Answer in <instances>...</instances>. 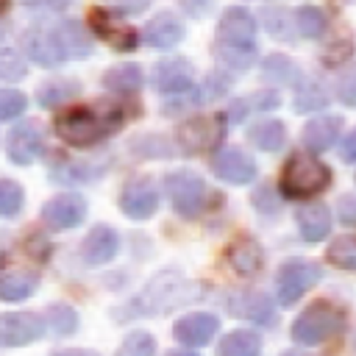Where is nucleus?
I'll list each match as a JSON object with an SVG mask.
<instances>
[{
  "label": "nucleus",
  "instance_id": "obj_25",
  "mask_svg": "<svg viewBox=\"0 0 356 356\" xmlns=\"http://www.w3.org/2000/svg\"><path fill=\"white\" fill-rule=\"evenodd\" d=\"M142 81H145L142 70L136 64H131V61L114 64L103 75V86L111 89V92H117V95H134L136 89H142Z\"/></svg>",
  "mask_w": 356,
  "mask_h": 356
},
{
  "label": "nucleus",
  "instance_id": "obj_36",
  "mask_svg": "<svg viewBox=\"0 0 356 356\" xmlns=\"http://www.w3.org/2000/svg\"><path fill=\"white\" fill-rule=\"evenodd\" d=\"M264 78H270V81H278V83H289L292 78H298V67L286 58V56H270L267 61H264Z\"/></svg>",
  "mask_w": 356,
  "mask_h": 356
},
{
  "label": "nucleus",
  "instance_id": "obj_43",
  "mask_svg": "<svg viewBox=\"0 0 356 356\" xmlns=\"http://www.w3.org/2000/svg\"><path fill=\"white\" fill-rule=\"evenodd\" d=\"M339 217L345 225H356V197H345L339 203Z\"/></svg>",
  "mask_w": 356,
  "mask_h": 356
},
{
  "label": "nucleus",
  "instance_id": "obj_9",
  "mask_svg": "<svg viewBox=\"0 0 356 356\" xmlns=\"http://www.w3.org/2000/svg\"><path fill=\"white\" fill-rule=\"evenodd\" d=\"M178 147L184 153H206L222 139V120L220 117H197L178 128Z\"/></svg>",
  "mask_w": 356,
  "mask_h": 356
},
{
  "label": "nucleus",
  "instance_id": "obj_28",
  "mask_svg": "<svg viewBox=\"0 0 356 356\" xmlns=\"http://www.w3.org/2000/svg\"><path fill=\"white\" fill-rule=\"evenodd\" d=\"M248 139L256 145V147H261V150H281L284 147V142H286V128H284V122H278V120H264V122H256L250 131H248Z\"/></svg>",
  "mask_w": 356,
  "mask_h": 356
},
{
  "label": "nucleus",
  "instance_id": "obj_6",
  "mask_svg": "<svg viewBox=\"0 0 356 356\" xmlns=\"http://www.w3.org/2000/svg\"><path fill=\"white\" fill-rule=\"evenodd\" d=\"M164 189H167V197L172 203V209L181 214V217H195L200 214L203 203H206V184L197 172H189V170H175L164 178Z\"/></svg>",
  "mask_w": 356,
  "mask_h": 356
},
{
  "label": "nucleus",
  "instance_id": "obj_3",
  "mask_svg": "<svg viewBox=\"0 0 356 356\" xmlns=\"http://www.w3.org/2000/svg\"><path fill=\"white\" fill-rule=\"evenodd\" d=\"M331 184V170L314 156H292L281 172V189L289 197H312Z\"/></svg>",
  "mask_w": 356,
  "mask_h": 356
},
{
  "label": "nucleus",
  "instance_id": "obj_40",
  "mask_svg": "<svg viewBox=\"0 0 356 356\" xmlns=\"http://www.w3.org/2000/svg\"><path fill=\"white\" fill-rule=\"evenodd\" d=\"M337 97H339L345 106H353V108H356V64L348 67V70L337 78Z\"/></svg>",
  "mask_w": 356,
  "mask_h": 356
},
{
  "label": "nucleus",
  "instance_id": "obj_31",
  "mask_svg": "<svg viewBox=\"0 0 356 356\" xmlns=\"http://www.w3.org/2000/svg\"><path fill=\"white\" fill-rule=\"evenodd\" d=\"M44 325H47L53 334H58V337H67V334H72V331H75V325H78V317H75V312H72L67 303H56V306H47V317H44Z\"/></svg>",
  "mask_w": 356,
  "mask_h": 356
},
{
  "label": "nucleus",
  "instance_id": "obj_27",
  "mask_svg": "<svg viewBox=\"0 0 356 356\" xmlns=\"http://www.w3.org/2000/svg\"><path fill=\"white\" fill-rule=\"evenodd\" d=\"M261 353V337L256 331H231L222 337L217 356H259Z\"/></svg>",
  "mask_w": 356,
  "mask_h": 356
},
{
  "label": "nucleus",
  "instance_id": "obj_13",
  "mask_svg": "<svg viewBox=\"0 0 356 356\" xmlns=\"http://www.w3.org/2000/svg\"><path fill=\"white\" fill-rule=\"evenodd\" d=\"M83 217H86V200L81 195H56L42 209V220L56 231L75 228Z\"/></svg>",
  "mask_w": 356,
  "mask_h": 356
},
{
  "label": "nucleus",
  "instance_id": "obj_37",
  "mask_svg": "<svg viewBox=\"0 0 356 356\" xmlns=\"http://www.w3.org/2000/svg\"><path fill=\"white\" fill-rule=\"evenodd\" d=\"M25 72L28 64L17 50H0V81H19Z\"/></svg>",
  "mask_w": 356,
  "mask_h": 356
},
{
  "label": "nucleus",
  "instance_id": "obj_19",
  "mask_svg": "<svg viewBox=\"0 0 356 356\" xmlns=\"http://www.w3.org/2000/svg\"><path fill=\"white\" fill-rule=\"evenodd\" d=\"M184 33H186V28H184V22H181L172 11L156 14V17L145 25V31H142L145 42H147L150 47H156V50H170V47H175V44L184 39Z\"/></svg>",
  "mask_w": 356,
  "mask_h": 356
},
{
  "label": "nucleus",
  "instance_id": "obj_14",
  "mask_svg": "<svg viewBox=\"0 0 356 356\" xmlns=\"http://www.w3.org/2000/svg\"><path fill=\"white\" fill-rule=\"evenodd\" d=\"M220 331V320L209 312H192L186 317H181L175 325H172V334L181 345L186 348H203L211 342V337Z\"/></svg>",
  "mask_w": 356,
  "mask_h": 356
},
{
  "label": "nucleus",
  "instance_id": "obj_2",
  "mask_svg": "<svg viewBox=\"0 0 356 356\" xmlns=\"http://www.w3.org/2000/svg\"><path fill=\"white\" fill-rule=\"evenodd\" d=\"M117 122H120V117H108L95 108H70L56 117V134L67 145L89 147V145L100 142Z\"/></svg>",
  "mask_w": 356,
  "mask_h": 356
},
{
  "label": "nucleus",
  "instance_id": "obj_35",
  "mask_svg": "<svg viewBox=\"0 0 356 356\" xmlns=\"http://www.w3.org/2000/svg\"><path fill=\"white\" fill-rule=\"evenodd\" d=\"M22 186L17 181H0V217H14L22 209Z\"/></svg>",
  "mask_w": 356,
  "mask_h": 356
},
{
  "label": "nucleus",
  "instance_id": "obj_12",
  "mask_svg": "<svg viewBox=\"0 0 356 356\" xmlns=\"http://www.w3.org/2000/svg\"><path fill=\"white\" fill-rule=\"evenodd\" d=\"M153 86L161 95H184L192 89V64L181 56L164 58L153 67Z\"/></svg>",
  "mask_w": 356,
  "mask_h": 356
},
{
  "label": "nucleus",
  "instance_id": "obj_7",
  "mask_svg": "<svg viewBox=\"0 0 356 356\" xmlns=\"http://www.w3.org/2000/svg\"><path fill=\"white\" fill-rule=\"evenodd\" d=\"M320 275H323V270L314 261L292 259V261L281 264V270L275 273V295H278V303L289 306V303L300 300V295L309 292L320 281Z\"/></svg>",
  "mask_w": 356,
  "mask_h": 356
},
{
  "label": "nucleus",
  "instance_id": "obj_34",
  "mask_svg": "<svg viewBox=\"0 0 356 356\" xmlns=\"http://www.w3.org/2000/svg\"><path fill=\"white\" fill-rule=\"evenodd\" d=\"M273 106H278V95H273V92H259V95H253V97L236 100V103L231 106V120H234V122H242L250 108H273Z\"/></svg>",
  "mask_w": 356,
  "mask_h": 356
},
{
  "label": "nucleus",
  "instance_id": "obj_45",
  "mask_svg": "<svg viewBox=\"0 0 356 356\" xmlns=\"http://www.w3.org/2000/svg\"><path fill=\"white\" fill-rule=\"evenodd\" d=\"M53 356H97L95 350H86V348H70V350H58Z\"/></svg>",
  "mask_w": 356,
  "mask_h": 356
},
{
  "label": "nucleus",
  "instance_id": "obj_44",
  "mask_svg": "<svg viewBox=\"0 0 356 356\" xmlns=\"http://www.w3.org/2000/svg\"><path fill=\"white\" fill-rule=\"evenodd\" d=\"M339 156H342V161H356V128H353V131L345 136Z\"/></svg>",
  "mask_w": 356,
  "mask_h": 356
},
{
  "label": "nucleus",
  "instance_id": "obj_39",
  "mask_svg": "<svg viewBox=\"0 0 356 356\" xmlns=\"http://www.w3.org/2000/svg\"><path fill=\"white\" fill-rule=\"evenodd\" d=\"M28 100L19 89H0V120H14L25 111Z\"/></svg>",
  "mask_w": 356,
  "mask_h": 356
},
{
  "label": "nucleus",
  "instance_id": "obj_16",
  "mask_svg": "<svg viewBox=\"0 0 356 356\" xmlns=\"http://www.w3.org/2000/svg\"><path fill=\"white\" fill-rule=\"evenodd\" d=\"M92 25H95V33H97L106 44H111L114 50H134L136 42H139L136 31L128 28V25H122V22H120V14H114V11L95 8V11H92Z\"/></svg>",
  "mask_w": 356,
  "mask_h": 356
},
{
  "label": "nucleus",
  "instance_id": "obj_38",
  "mask_svg": "<svg viewBox=\"0 0 356 356\" xmlns=\"http://www.w3.org/2000/svg\"><path fill=\"white\" fill-rule=\"evenodd\" d=\"M325 103H328V95H325V89L317 86V83H306V86L298 92V97H295V108H298V111H317V108H323Z\"/></svg>",
  "mask_w": 356,
  "mask_h": 356
},
{
  "label": "nucleus",
  "instance_id": "obj_23",
  "mask_svg": "<svg viewBox=\"0 0 356 356\" xmlns=\"http://www.w3.org/2000/svg\"><path fill=\"white\" fill-rule=\"evenodd\" d=\"M295 220H298V231L306 242H320L331 231V211L323 203H309V206L298 209Z\"/></svg>",
  "mask_w": 356,
  "mask_h": 356
},
{
  "label": "nucleus",
  "instance_id": "obj_26",
  "mask_svg": "<svg viewBox=\"0 0 356 356\" xmlns=\"http://www.w3.org/2000/svg\"><path fill=\"white\" fill-rule=\"evenodd\" d=\"M58 36H61V44L67 50V58H86L92 53V36L75 22V19H64L56 25Z\"/></svg>",
  "mask_w": 356,
  "mask_h": 356
},
{
  "label": "nucleus",
  "instance_id": "obj_41",
  "mask_svg": "<svg viewBox=\"0 0 356 356\" xmlns=\"http://www.w3.org/2000/svg\"><path fill=\"white\" fill-rule=\"evenodd\" d=\"M264 22H267V28H270V33L278 39H289V25H286V17H284V11H278V8H267V14H264Z\"/></svg>",
  "mask_w": 356,
  "mask_h": 356
},
{
  "label": "nucleus",
  "instance_id": "obj_30",
  "mask_svg": "<svg viewBox=\"0 0 356 356\" xmlns=\"http://www.w3.org/2000/svg\"><path fill=\"white\" fill-rule=\"evenodd\" d=\"M81 92V86L75 83V81H70V78H58V81H50V83H44L42 89H39V103L42 106H58V103H64V100H70V97H75Z\"/></svg>",
  "mask_w": 356,
  "mask_h": 356
},
{
  "label": "nucleus",
  "instance_id": "obj_29",
  "mask_svg": "<svg viewBox=\"0 0 356 356\" xmlns=\"http://www.w3.org/2000/svg\"><path fill=\"white\" fill-rule=\"evenodd\" d=\"M325 25H328V19H325L323 8H317V6H300V8L295 11V28H298V33H300L303 39H317V36H323Z\"/></svg>",
  "mask_w": 356,
  "mask_h": 356
},
{
  "label": "nucleus",
  "instance_id": "obj_18",
  "mask_svg": "<svg viewBox=\"0 0 356 356\" xmlns=\"http://www.w3.org/2000/svg\"><path fill=\"white\" fill-rule=\"evenodd\" d=\"M117 248H120V236L114 234V228L95 225L86 234V239L81 242V259L92 267H100V264H106L117 256Z\"/></svg>",
  "mask_w": 356,
  "mask_h": 356
},
{
  "label": "nucleus",
  "instance_id": "obj_46",
  "mask_svg": "<svg viewBox=\"0 0 356 356\" xmlns=\"http://www.w3.org/2000/svg\"><path fill=\"white\" fill-rule=\"evenodd\" d=\"M167 356H197V353H189V350H172V353H167Z\"/></svg>",
  "mask_w": 356,
  "mask_h": 356
},
{
  "label": "nucleus",
  "instance_id": "obj_47",
  "mask_svg": "<svg viewBox=\"0 0 356 356\" xmlns=\"http://www.w3.org/2000/svg\"><path fill=\"white\" fill-rule=\"evenodd\" d=\"M284 356H312V353H298V350H286Z\"/></svg>",
  "mask_w": 356,
  "mask_h": 356
},
{
  "label": "nucleus",
  "instance_id": "obj_42",
  "mask_svg": "<svg viewBox=\"0 0 356 356\" xmlns=\"http://www.w3.org/2000/svg\"><path fill=\"white\" fill-rule=\"evenodd\" d=\"M106 8H111L114 14H142L153 0H103Z\"/></svg>",
  "mask_w": 356,
  "mask_h": 356
},
{
  "label": "nucleus",
  "instance_id": "obj_33",
  "mask_svg": "<svg viewBox=\"0 0 356 356\" xmlns=\"http://www.w3.org/2000/svg\"><path fill=\"white\" fill-rule=\"evenodd\" d=\"M156 353V339L147 331H134L122 339L114 356H153Z\"/></svg>",
  "mask_w": 356,
  "mask_h": 356
},
{
  "label": "nucleus",
  "instance_id": "obj_11",
  "mask_svg": "<svg viewBox=\"0 0 356 356\" xmlns=\"http://www.w3.org/2000/svg\"><path fill=\"white\" fill-rule=\"evenodd\" d=\"M120 209L134 217V220H145L159 209V192L153 186L150 178H134L125 184V189L120 192Z\"/></svg>",
  "mask_w": 356,
  "mask_h": 356
},
{
  "label": "nucleus",
  "instance_id": "obj_1",
  "mask_svg": "<svg viewBox=\"0 0 356 356\" xmlns=\"http://www.w3.org/2000/svg\"><path fill=\"white\" fill-rule=\"evenodd\" d=\"M259 53L256 17L248 8H228L217 22L214 58L225 72H245L253 67Z\"/></svg>",
  "mask_w": 356,
  "mask_h": 356
},
{
  "label": "nucleus",
  "instance_id": "obj_22",
  "mask_svg": "<svg viewBox=\"0 0 356 356\" xmlns=\"http://www.w3.org/2000/svg\"><path fill=\"white\" fill-rule=\"evenodd\" d=\"M231 314L242 317V320H250V323H270L273 320V300L264 295V292H236L231 300Z\"/></svg>",
  "mask_w": 356,
  "mask_h": 356
},
{
  "label": "nucleus",
  "instance_id": "obj_17",
  "mask_svg": "<svg viewBox=\"0 0 356 356\" xmlns=\"http://www.w3.org/2000/svg\"><path fill=\"white\" fill-rule=\"evenodd\" d=\"M211 170L217 178L228 181V184H248L256 178V164L253 159L239 150V147H225L211 159Z\"/></svg>",
  "mask_w": 356,
  "mask_h": 356
},
{
  "label": "nucleus",
  "instance_id": "obj_10",
  "mask_svg": "<svg viewBox=\"0 0 356 356\" xmlns=\"http://www.w3.org/2000/svg\"><path fill=\"white\" fill-rule=\"evenodd\" d=\"M6 150H8V159L14 164H31V161H36L42 156V150H44V134H42V128L36 122H19L17 128H11Z\"/></svg>",
  "mask_w": 356,
  "mask_h": 356
},
{
  "label": "nucleus",
  "instance_id": "obj_48",
  "mask_svg": "<svg viewBox=\"0 0 356 356\" xmlns=\"http://www.w3.org/2000/svg\"><path fill=\"white\" fill-rule=\"evenodd\" d=\"M6 6H8V0H0V11H3V8H6Z\"/></svg>",
  "mask_w": 356,
  "mask_h": 356
},
{
  "label": "nucleus",
  "instance_id": "obj_5",
  "mask_svg": "<svg viewBox=\"0 0 356 356\" xmlns=\"http://www.w3.org/2000/svg\"><path fill=\"white\" fill-rule=\"evenodd\" d=\"M186 298H189V281L181 273L170 270V273H159L150 278L139 303L147 314H159V312H167L172 306H181Z\"/></svg>",
  "mask_w": 356,
  "mask_h": 356
},
{
  "label": "nucleus",
  "instance_id": "obj_20",
  "mask_svg": "<svg viewBox=\"0 0 356 356\" xmlns=\"http://www.w3.org/2000/svg\"><path fill=\"white\" fill-rule=\"evenodd\" d=\"M39 284L36 270L22 264H6L0 267V300H25Z\"/></svg>",
  "mask_w": 356,
  "mask_h": 356
},
{
  "label": "nucleus",
  "instance_id": "obj_24",
  "mask_svg": "<svg viewBox=\"0 0 356 356\" xmlns=\"http://www.w3.org/2000/svg\"><path fill=\"white\" fill-rule=\"evenodd\" d=\"M228 264L239 275H256L264 264V250L253 239H239L228 248Z\"/></svg>",
  "mask_w": 356,
  "mask_h": 356
},
{
  "label": "nucleus",
  "instance_id": "obj_21",
  "mask_svg": "<svg viewBox=\"0 0 356 356\" xmlns=\"http://www.w3.org/2000/svg\"><path fill=\"white\" fill-rule=\"evenodd\" d=\"M342 134V117H334V114H323V117H314L312 122H306L303 128V145L312 150V153H323L328 150Z\"/></svg>",
  "mask_w": 356,
  "mask_h": 356
},
{
  "label": "nucleus",
  "instance_id": "obj_4",
  "mask_svg": "<svg viewBox=\"0 0 356 356\" xmlns=\"http://www.w3.org/2000/svg\"><path fill=\"white\" fill-rule=\"evenodd\" d=\"M342 320L345 317L334 303L317 300V303L306 306L298 314V320L292 323V337L300 345H320V342H325L328 337H334L339 331Z\"/></svg>",
  "mask_w": 356,
  "mask_h": 356
},
{
  "label": "nucleus",
  "instance_id": "obj_32",
  "mask_svg": "<svg viewBox=\"0 0 356 356\" xmlns=\"http://www.w3.org/2000/svg\"><path fill=\"white\" fill-rule=\"evenodd\" d=\"M325 259L334 267H345V270H356V236H342L334 245H328Z\"/></svg>",
  "mask_w": 356,
  "mask_h": 356
},
{
  "label": "nucleus",
  "instance_id": "obj_15",
  "mask_svg": "<svg viewBox=\"0 0 356 356\" xmlns=\"http://www.w3.org/2000/svg\"><path fill=\"white\" fill-rule=\"evenodd\" d=\"M25 50L39 67H58L67 61V50L56 28H36L25 36Z\"/></svg>",
  "mask_w": 356,
  "mask_h": 356
},
{
  "label": "nucleus",
  "instance_id": "obj_8",
  "mask_svg": "<svg viewBox=\"0 0 356 356\" xmlns=\"http://www.w3.org/2000/svg\"><path fill=\"white\" fill-rule=\"evenodd\" d=\"M44 334V320L33 312H6L0 314V348H19L36 342Z\"/></svg>",
  "mask_w": 356,
  "mask_h": 356
}]
</instances>
